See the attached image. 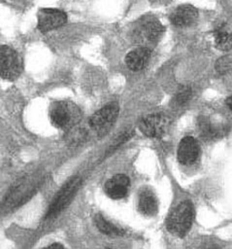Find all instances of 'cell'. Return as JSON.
<instances>
[{"instance_id": "obj_1", "label": "cell", "mask_w": 232, "mask_h": 249, "mask_svg": "<svg viewBox=\"0 0 232 249\" xmlns=\"http://www.w3.org/2000/svg\"><path fill=\"white\" fill-rule=\"evenodd\" d=\"M194 209L188 200L181 202L169 214L166 221V228L172 234L182 237L191 228Z\"/></svg>"}, {"instance_id": "obj_2", "label": "cell", "mask_w": 232, "mask_h": 249, "mask_svg": "<svg viewBox=\"0 0 232 249\" xmlns=\"http://www.w3.org/2000/svg\"><path fill=\"white\" fill-rule=\"evenodd\" d=\"M80 119V111L72 102L55 101L50 107V120L57 128L70 129Z\"/></svg>"}, {"instance_id": "obj_3", "label": "cell", "mask_w": 232, "mask_h": 249, "mask_svg": "<svg viewBox=\"0 0 232 249\" xmlns=\"http://www.w3.org/2000/svg\"><path fill=\"white\" fill-rule=\"evenodd\" d=\"M81 178L79 176H73L62 186L59 192L56 194L52 202L50 203L49 210L46 214L47 219L54 218L57 216L67 205L71 202L75 194L78 192L81 186Z\"/></svg>"}, {"instance_id": "obj_4", "label": "cell", "mask_w": 232, "mask_h": 249, "mask_svg": "<svg viewBox=\"0 0 232 249\" xmlns=\"http://www.w3.org/2000/svg\"><path fill=\"white\" fill-rule=\"evenodd\" d=\"M1 76L6 80H16L21 72V60L11 47L2 46L0 51Z\"/></svg>"}, {"instance_id": "obj_5", "label": "cell", "mask_w": 232, "mask_h": 249, "mask_svg": "<svg viewBox=\"0 0 232 249\" xmlns=\"http://www.w3.org/2000/svg\"><path fill=\"white\" fill-rule=\"evenodd\" d=\"M66 21V13L56 8H43L37 14V27L43 33L59 28Z\"/></svg>"}, {"instance_id": "obj_6", "label": "cell", "mask_w": 232, "mask_h": 249, "mask_svg": "<svg viewBox=\"0 0 232 249\" xmlns=\"http://www.w3.org/2000/svg\"><path fill=\"white\" fill-rule=\"evenodd\" d=\"M169 126V120L162 114H151L142 118L139 122V128L141 132L152 138L162 137Z\"/></svg>"}, {"instance_id": "obj_7", "label": "cell", "mask_w": 232, "mask_h": 249, "mask_svg": "<svg viewBox=\"0 0 232 249\" xmlns=\"http://www.w3.org/2000/svg\"><path fill=\"white\" fill-rule=\"evenodd\" d=\"M136 32L143 43L153 44L161 38L164 32V27L157 18H145L139 22Z\"/></svg>"}, {"instance_id": "obj_8", "label": "cell", "mask_w": 232, "mask_h": 249, "mask_svg": "<svg viewBox=\"0 0 232 249\" xmlns=\"http://www.w3.org/2000/svg\"><path fill=\"white\" fill-rule=\"evenodd\" d=\"M119 108L115 102L107 104L95 112L89 119V124L96 130H101L114 123L118 115Z\"/></svg>"}, {"instance_id": "obj_9", "label": "cell", "mask_w": 232, "mask_h": 249, "mask_svg": "<svg viewBox=\"0 0 232 249\" xmlns=\"http://www.w3.org/2000/svg\"><path fill=\"white\" fill-rule=\"evenodd\" d=\"M199 144L192 136L183 137L177 150V159L183 165L192 164L199 156Z\"/></svg>"}, {"instance_id": "obj_10", "label": "cell", "mask_w": 232, "mask_h": 249, "mask_svg": "<svg viewBox=\"0 0 232 249\" xmlns=\"http://www.w3.org/2000/svg\"><path fill=\"white\" fill-rule=\"evenodd\" d=\"M198 18V11L195 7L189 4L178 6L170 15L171 22L178 27L190 26Z\"/></svg>"}, {"instance_id": "obj_11", "label": "cell", "mask_w": 232, "mask_h": 249, "mask_svg": "<svg viewBox=\"0 0 232 249\" xmlns=\"http://www.w3.org/2000/svg\"><path fill=\"white\" fill-rule=\"evenodd\" d=\"M197 129L204 139H214L224 133L225 125L208 116H200L197 120Z\"/></svg>"}, {"instance_id": "obj_12", "label": "cell", "mask_w": 232, "mask_h": 249, "mask_svg": "<svg viewBox=\"0 0 232 249\" xmlns=\"http://www.w3.org/2000/svg\"><path fill=\"white\" fill-rule=\"evenodd\" d=\"M128 177L124 174H116L106 182L104 190L109 197L113 199H120L126 196L128 192Z\"/></svg>"}, {"instance_id": "obj_13", "label": "cell", "mask_w": 232, "mask_h": 249, "mask_svg": "<svg viewBox=\"0 0 232 249\" xmlns=\"http://www.w3.org/2000/svg\"><path fill=\"white\" fill-rule=\"evenodd\" d=\"M150 57V50L149 47H139L129 52L125 56V63L132 71H140L149 62Z\"/></svg>"}, {"instance_id": "obj_14", "label": "cell", "mask_w": 232, "mask_h": 249, "mask_svg": "<svg viewBox=\"0 0 232 249\" xmlns=\"http://www.w3.org/2000/svg\"><path fill=\"white\" fill-rule=\"evenodd\" d=\"M138 210L141 214L151 217L157 213L158 203L155 196L149 190H144L138 196Z\"/></svg>"}, {"instance_id": "obj_15", "label": "cell", "mask_w": 232, "mask_h": 249, "mask_svg": "<svg viewBox=\"0 0 232 249\" xmlns=\"http://www.w3.org/2000/svg\"><path fill=\"white\" fill-rule=\"evenodd\" d=\"M215 45L221 51H229L232 48V29L227 24H219L213 31Z\"/></svg>"}, {"instance_id": "obj_16", "label": "cell", "mask_w": 232, "mask_h": 249, "mask_svg": "<svg viewBox=\"0 0 232 249\" xmlns=\"http://www.w3.org/2000/svg\"><path fill=\"white\" fill-rule=\"evenodd\" d=\"M94 224L99 231L107 234V235H120L122 234V231L116 227L111 222L107 221L101 214H96L94 217Z\"/></svg>"}, {"instance_id": "obj_17", "label": "cell", "mask_w": 232, "mask_h": 249, "mask_svg": "<svg viewBox=\"0 0 232 249\" xmlns=\"http://www.w3.org/2000/svg\"><path fill=\"white\" fill-rule=\"evenodd\" d=\"M191 96V89L188 87H182L178 89L174 96V102L178 106L184 105Z\"/></svg>"}, {"instance_id": "obj_18", "label": "cell", "mask_w": 232, "mask_h": 249, "mask_svg": "<svg viewBox=\"0 0 232 249\" xmlns=\"http://www.w3.org/2000/svg\"><path fill=\"white\" fill-rule=\"evenodd\" d=\"M132 135H133V132L132 131H124L122 134H120L116 140H115V142L112 144V146H111V150H115V149H116L117 147H119L121 144H123V143H125L128 139H130L131 137H132Z\"/></svg>"}, {"instance_id": "obj_19", "label": "cell", "mask_w": 232, "mask_h": 249, "mask_svg": "<svg viewBox=\"0 0 232 249\" xmlns=\"http://www.w3.org/2000/svg\"><path fill=\"white\" fill-rule=\"evenodd\" d=\"M48 248H51V249H61V248H63V245L62 244H60V243H52L51 245H49L48 246Z\"/></svg>"}, {"instance_id": "obj_20", "label": "cell", "mask_w": 232, "mask_h": 249, "mask_svg": "<svg viewBox=\"0 0 232 249\" xmlns=\"http://www.w3.org/2000/svg\"><path fill=\"white\" fill-rule=\"evenodd\" d=\"M226 105L228 106V108H229L230 111L232 112V95L229 96V97L226 99Z\"/></svg>"}]
</instances>
